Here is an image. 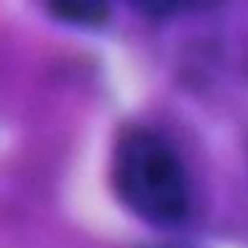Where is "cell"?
<instances>
[{
  "instance_id": "cell-1",
  "label": "cell",
  "mask_w": 248,
  "mask_h": 248,
  "mask_svg": "<svg viewBox=\"0 0 248 248\" xmlns=\"http://www.w3.org/2000/svg\"><path fill=\"white\" fill-rule=\"evenodd\" d=\"M112 184L125 205L150 224H179L187 216V179L179 155L155 131L131 128L112 157Z\"/></svg>"
},
{
  "instance_id": "cell-2",
  "label": "cell",
  "mask_w": 248,
  "mask_h": 248,
  "mask_svg": "<svg viewBox=\"0 0 248 248\" xmlns=\"http://www.w3.org/2000/svg\"><path fill=\"white\" fill-rule=\"evenodd\" d=\"M48 11L54 14V19L67 24H75V27H99L109 19V8L107 3H51Z\"/></svg>"
}]
</instances>
